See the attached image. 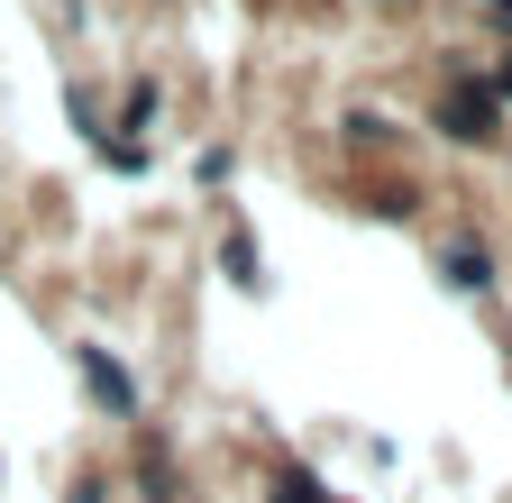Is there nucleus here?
I'll return each mask as SVG.
<instances>
[{
    "label": "nucleus",
    "instance_id": "obj_1",
    "mask_svg": "<svg viewBox=\"0 0 512 503\" xmlns=\"http://www.w3.org/2000/svg\"><path fill=\"white\" fill-rule=\"evenodd\" d=\"M74 375H83V394H92V412H101V421H147V385L119 366V348L74 339Z\"/></svg>",
    "mask_w": 512,
    "mask_h": 503
},
{
    "label": "nucleus",
    "instance_id": "obj_2",
    "mask_svg": "<svg viewBox=\"0 0 512 503\" xmlns=\"http://www.w3.org/2000/svg\"><path fill=\"white\" fill-rule=\"evenodd\" d=\"M156 119H165V83L156 74H138L119 92V119H110V138H138V147H156Z\"/></svg>",
    "mask_w": 512,
    "mask_h": 503
},
{
    "label": "nucleus",
    "instance_id": "obj_3",
    "mask_svg": "<svg viewBox=\"0 0 512 503\" xmlns=\"http://www.w3.org/2000/svg\"><path fill=\"white\" fill-rule=\"evenodd\" d=\"M439 284L448 293H494V257L476 238H439Z\"/></svg>",
    "mask_w": 512,
    "mask_h": 503
},
{
    "label": "nucleus",
    "instance_id": "obj_4",
    "mask_svg": "<svg viewBox=\"0 0 512 503\" xmlns=\"http://www.w3.org/2000/svg\"><path fill=\"white\" fill-rule=\"evenodd\" d=\"M439 129L458 138V147H485L494 138V92H476V83H458V101L439 110Z\"/></svg>",
    "mask_w": 512,
    "mask_h": 503
},
{
    "label": "nucleus",
    "instance_id": "obj_5",
    "mask_svg": "<svg viewBox=\"0 0 512 503\" xmlns=\"http://www.w3.org/2000/svg\"><path fill=\"white\" fill-rule=\"evenodd\" d=\"M220 275H229L238 293H266V257H256L247 220H229V229H220Z\"/></svg>",
    "mask_w": 512,
    "mask_h": 503
},
{
    "label": "nucleus",
    "instance_id": "obj_6",
    "mask_svg": "<svg viewBox=\"0 0 512 503\" xmlns=\"http://www.w3.org/2000/svg\"><path fill=\"white\" fill-rule=\"evenodd\" d=\"M138 503H174V449H165V430H147V449H138Z\"/></svg>",
    "mask_w": 512,
    "mask_h": 503
},
{
    "label": "nucleus",
    "instance_id": "obj_7",
    "mask_svg": "<svg viewBox=\"0 0 512 503\" xmlns=\"http://www.w3.org/2000/svg\"><path fill=\"white\" fill-rule=\"evenodd\" d=\"M266 503H348V494H330L311 467H275V476H266Z\"/></svg>",
    "mask_w": 512,
    "mask_h": 503
},
{
    "label": "nucleus",
    "instance_id": "obj_8",
    "mask_svg": "<svg viewBox=\"0 0 512 503\" xmlns=\"http://www.w3.org/2000/svg\"><path fill=\"white\" fill-rule=\"evenodd\" d=\"M92 156H101L110 174H147V165H156V147H138V138H110V129L92 138Z\"/></svg>",
    "mask_w": 512,
    "mask_h": 503
},
{
    "label": "nucleus",
    "instance_id": "obj_9",
    "mask_svg": "<svg viewBox=\"0 0 512 503\" xmlns=\"http://www.w3.org/2000/svg\"><path fill=\"white\" fill-rule=\"evenodd\" d=\"M229 165H238L229 147H202V156H192V174H202V183H211V193H220V183H229Z\"/></svg>",
    "mask_w": 512,
    "mask_h": 503
},
{
    "label": "nucleus",
    "instance_id": "obj_10",
    "mask_svg": "<svg viewBox=\"0 0 512 503\" xmlns=\"http://www.w3.org/2000/svg\"><path fill=\"white\" fill-rule=\"evenodd\" d=\"M64 503H110V485H74V494H64Z\"/></svg>",
    "mask_w": 512,
    "mask_h": 503
},
{
    "label": "nucleus",
    "instance_id": "obj_11",
    "mask_svg": "<svg viewBox=\"0 0 512 503\" xmlns=\"http://www.w3.org/2000/svg\"><path fill=\"white\" fill-rule=\"evenodd\" d=\"M485 10H494V19H512V0H485Z\"/></svg>",
    "mask_w": 512,
    "mask_h": 503
}]
</instances>
